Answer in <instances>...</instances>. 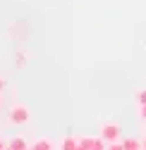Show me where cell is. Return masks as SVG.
<instances>
[{"instance_id":"obj_9","label":"cell","mask_w":146,"mask_h":150,"mask_svg":"<svg viewBox=\"0 0 146 150\" xmlns=\"http://www.w3.org/2000/svg\"><path fill=\"white\" fill-rule=\"evenodd\" d=\"M17 62H19L17 67H24V62H26V55H24V52H19V55H17Z\"/></svg>"},{"instance_id":"obj_4","label":"cell","mask_w":146,"mask_h":150,"mask_svg":"<svg viewBox=\"0 0 146 150\" xmlns=\"http://www.w3.org/2000/svg\"><path fill=\"white\" fill-rule=\"evenodd\" d=\"M77 145H79V138H72V136H67V138H62L60 150H77Z\"/></svg>"},{"instance_id":"obj_1","label":"cell","mask_w":146,"mask_h":150,"mask_svg":"<svg viewBox=\"0 0 146 150\" xmlns=\"http://www.w3.org/2000/svg\"><path fill=\"white\" fill-rule=\"evenodd\" d=\"M31 119V110L22 103H14L10 110H7V122L10 124H17V126H22V124H29Z\"/></svg>"},{"instance_id":"obj_16","label":"cell","mask_w":146,"mask_h":150,"mask_svg":"<svg viewBox=\"0 0 146 150\" xmlns=\"http://www.w3.org/2000/svg\"><path fill=\"white\" fill-rule=\"evenodd\" d=\"M144 150H146V141H144Z\"/></svg>"},{"instance_id":"obj_12","label":"cell","mask_w":146,"mask_h":150,"mask_svg":"<svg viewBox=\"0 0 146 150\" xmlns=\"http://www.w3.org/2000/svg\"><path fill=\"white\" fill-rule=\"evenodd\" d=\"M3 88H5V79H3V76H0V91H3Z\"/></svg>"},{"instance_id":"obj_17","label":"cell","mask_w":146,"mask_h":150,"mask_svg":"<svg viewBox=\"0 0 146 150\" xmlns=\"http://www.w3.org/2000/svg\"><path fill=\"white\" fill-rule=\"evenodd\" d=\"M5 150H12V148H5Z\"/></svg>"},{"instance_id":"obj_14","label":"cell","mask_w":146,"mask_h":150,"mask_svg":"<svg viewBox=\"0 0 146 150\" xmlns=\"http://www.w3.org/2000/svg\"><path fill=\"white\" fill-rule=\"evenodd\" d=\"M0 107H3V96H0Z\"/></svg>"},{"instance_id":"obj_5","label":"cell","mask_w":146,"mask_h":150,"mask_svg":"<svg viewBox=\"0 0 146 150\" xmlns=\"http://www.w3.org/2000/svg\"><path fill=\"white\" fill-rule=\"evenodd\" d=\"M125 150H141L144 148V143H139V141H134V138H125Z\"/></svg>"},{"instance_id":"obj_13","label":"cell","mask_w":146,"mask_h":150,"mask_svg":"<svg viewBox=\"0 0 146 150\" xmlns=\"http://www.w3.org/2000/svg\"><path fill=\"white\" fill-rule=\"evenodd\" d=\"M77 150H89V148H86V145H82V143H79V145H77Z\"/></svg>"},{"instance_id":"obj_8","label":"cell","mask_w":146,"mask_h":150,"mask_svg":"<svg viewBox=\"0 0 146 150\" xmlns=\"http://www.w3.org/2000/svg\"><path fill=\"white\" fill-rule=\"evenodd\" d=\"M105 150H125V145L120 143V141H115V143H108V148Z\"/></svg>"},{"instance_id":"obj_6","label":"cell","mask_w":146,"mask_h":150,"mask_svg":"<svg viewBox=\"0 0 146 150\" xmlns=\"http://www.w3.org/2000/svg\"><path fill=\"white\" fill-rule=\"evenodd\" d=\"M34 150H53V145H50L48 138H41V141H36V143H34Z\"/></svg>"},{"instance_id":"obj_3","label":"cell","mask_w":146,"mask_h":150,"mask_svg":"<svg viewBox=\"0 0 146 150\" xmlns=\"http://www.w3.org/2000/svg\"><path fill=\"white\" fill-rule=\"evenodd\" d=\"M7 148H12V150H26V148H29V143H26V138H24V136H14V138H10V141H7Z\"/></svg>"},{"instance_id":"obj_2","label":"cell","mask_w":146,"mask_h":150,"mask_svg":"<svg viewBox=\"0 0 146 150\" xmlns=\"http://www.w3.org/2000/svg\"><path fill=\"white\" fill-rule=\"evenodd\" d=\"M101 138H103L105 143H115V141H120V124H117V122H108V124H103V126H101Z\"/></svg>"},{"instance_id":"obj_11","label":"cell","mask_w":146,"mask_h":150,"mask_svg":"<svg viewBox=\"0 0 146 150\" xmlns=\"http://www.w3.org/2000/svg\"><path fill=\"white\" fill-rule=\"evenodd\" d=\"M5 148H7V143H5L3 138H0V150H5Z\"/></svg>"},{"instance_id":"obj_15","label":"cell","mask_w":146,"mask_h":150,"mask_svg":"<svg viewBox=\"0 0 146 150\" xmlns=\"http://www.w3.org/2000/svg\"><path fill=\"white\" fill-rule=\"evenodd\" d=\"M26 150H34V145H31V148H26Z\"/></svg>"},{"instance_id":"obj_10","label":"cell","mask_w":146,"mask_h":150,"mask_svg":"<svg viewBox=\"0 0 146 150\" xmlns=\"http://www.w3.org/2000/svg\"><path fill=\"white\" fill-rule=\"evenodd\" d=\"M139 117L146 122V105H141V107H139Z\"/></svg>"},{"instance_id":"obj_7","label":"cell","mask_w":146,"mask_h":150,"mask_svg":"<svg viewBox=\"0 0 146 150\" xmlns=\"http://www.w3.org/2000/svg\"><path fill=\"white\" fill-rule=\"evenodd\" d=\"M137 105H139V107L146 105V88H141V91L137 93Z\"/></svg>"}]
</instances>
